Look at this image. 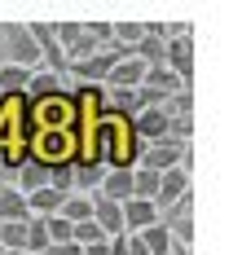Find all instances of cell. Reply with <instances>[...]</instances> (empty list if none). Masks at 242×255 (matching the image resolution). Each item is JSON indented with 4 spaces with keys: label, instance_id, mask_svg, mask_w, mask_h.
Here are the masks:
<instances>
[{
    "label": "cell",
    "instance_id": "cell-1",
    "mask_svg": "<svg viewBox=\"0 0 242 255\" xmlns=\"http://www.w3.org/2000/svg\"><path fill=\"white\" fill-rule=\"evenodd\" d=\"M0 44H4V62H9V66H27V71L40 66V49H35V40H31L27 26H18V22L0 26Z\"/></svg>",
    "mask_w": 242,
    "mask_h": 255
},
{
    "label": "cell",
    "instance_id": "cell-2",
    "mask_svg": "<svg viewBox=\"0 0 242 255\" xmlns=\"http://www.w3.org/2000/svg\"><path fill=\"white\" fill-rule=\"evenodd\" d=\"M181 163H189V145H176V141L145 145V150H141V158H136V167H145V172H154V176L172 172V167H181Z\"/></svg>",
    "mask_w": 242,
    "mask_h": 255
},
{
    "label": "cell",
    "instance_id": "cell-3",
    "mask_svg": "<svg viewBox=\"0 0 242 255\" xmlns=\"http://www.w3.org/2000/svg\"><path fill=\"white\" fill-rule=\"evenodd\" d=\"M163 66L189 88V79H194V35H176V40H167V44H163Z\"/></svg>",
    "mask_w": 242,
    "mask_h": 255
},
{
    "label": "cell",
    "instance_id": "cell-4",
    "mask_svg": "<svg viewBox=\"0 0 242 255\" xmlns=\"http://www.w3.org/2000/svg\"><path fill=\"white\" fill-rule=\"evenodd\" d=\"M119 57H123L119 49H102V53H93V57H84V62H71L66 71H75V75H80V84L106 88V75H110V66H115Z\"/></svg>",
    "mask_w": 242,
    "mask_h": 255
},
{
    "label": "cell",
    "instance_id": "cell-5",
    "mask_svg": "<svg viewBox=\"0 0 242 255\" xmlns=\"http://www.w3.org/2000/svg\"><path fill=\"white\" fill-rule=\"evenodd\" d=\"M185 194H189V163H181V167H172V172H163V176H159L154 207H159V211H167L172 203H181Z\"/></svg>",
    "mask_w": 242,
    "mask_h": 255
},
{
    "label": "cell",
    "instance_id": "cell-6",
    "mask_svg": "<svg viewBox=\"0 0 242 255\" xmlns=\"http://www.w3.org/2000/svg\"><path fill=\"white\" fill-rule=\"evenodd\" d=\"M167 128H172V119L163 115L159 106H154V110H141V115L132 119V132H136L141 145H159V141H167Z\"/></svg>",
    "mask_w": 242,
    "mask_h": 255
},
{
    "label": "cell",
    "instance_id": "cell-7",
    "mask_svg": "<svg viewBox=\"0 0 242 255\" xmlns=\"http://www.w3.org/2000/svg\"><path fill=\"white\" fill-rule=\"evenodd\" d=\"M123 211V233L128 238H136V233H145L150 225H159V207L145 203V198H128V203L119 207Z\"/></svg>",
    "mask_w": 242,
    "mask_h": 255
},
{
    "label": "cell",
    "instance_id": "cell-8",
    "mask_svg": "<svg viewBox=\"0 0 242 255\" xmlns=\"http://www.w3.org/2000/svg\"><path fill=\"white\" fill-rule=\"evenodd\" d=\"M141 79H145V66H141V62H136L132 53H123V57H119V62H115V66H110V75H106V88H141Z\"/></svg>",
    "mask_w": 242,
    "mask_h": 255
},
{
    "label": "cell",
    "instance_id": "cell-9",
    "mask_svg": "<svg viewBox=\"0 0 242 255\" xmlns=\"http://www.w3.org/2000/svg\"><path fill=\"white\" fill-rule=\"evenodd\" d=\"M93 225L106 238H123V211H119V203H106L102 194H93Z\"/></svg>",
    "mask_w": 242,
    "mask_h": 255
},
{
    "label": "cell",
    "instance_id": "cell-10",
    "mask_svg": "<svg viewBox=\"0 0 242 255\" xmlns=\"http://www.w3.org/2000/svg\"><path fill=\"white\" fill-rule=\"evenodd\" d=\"M141 88H150V93H154V97H163V102H167V97H176V93H189V88H185L176 75H172L167 66H145Z\"/></svg>",
    "mask_w": 242,
    "mask_h": 255
},
{
    "label": "cell",
    "instance_id": "cell-11",
    "mask_svg": "<svg viewBox=\"0 0 242 255\" xmlns=\"http://www.w3.org/2000/svg\"><path fill=\"white\" fill-rule=\"evenodd\" d=\"M57 93H66V88H62V75H53V71H31L22 97H27L31 106H40V102H49V97H57Z\"/></svg>",
    "mask_w": 242,
    "mask_h": 255
},
{
    "label": "cell",
    "instance_id": "cell-12",
    "mask_svg": "<svg viewBox=\"0 0 242 255\" xmlns=\"http://www.w3.org/2000/svg\"><path fill=\"white\" fill-rule=\"evenodd\" d=\"M106 203H128L132 198V172H119V167H106V176H102V189H97Z\"/></svg>",
    "mask_w": 242,
    "mask_h": 255
},
{
    "label": "cell",
    "instance_id": "cell-13",
    "mask_svg": "<svg viewBox=\"0 0 242 255\" xmlns=\"http://www.w3.org/2000/svg\"><path fill=\"white\" fill-rule=\"evenodd\" d=\"M27 216V198L13 189V185H0V225H22Z\"/></svg>",
    "mask_w": 242,
    "mask_h": 255
},
{
    "label": "cell",
    "instance_id": "cell-14",
    "mask_svg": "<svg viewBox=\"0 0 242 255\" xmlns=\"http://www.w3.org/2000/svg\"><path fill=\"white\" fill-rule=\"evenodd\" d=\"M57 216H62L71 229H75V225H88V220H93V194H66Z\"/></svg>",
    "mask_w": 242,
    "mask_h": 255
},
{
    "label": "cell",
    "instance_id": "cell-15",
    "mask_svg": "<svg viewBox=\"0 0 242 255\" xmlns=\"http://www.w3.org/2000/svg\"><path fill=\"white\" fill-rule=\"evenodd\" d=\"M136 242H141L150 255H172V233H167L163 220H159V225H150L145 233H136Z\"/></svg>",
    "mask_w": 242,
    "mask_h": 255
},
{
    "label": "cell",
    "instance_id": "cell-16",
    "mask_svg": "<svg viewBox=\"0 0 242 255\" xmlns=\"http://www.w3.org/2000/svg\"><path fill=\"white\" fill-rule=\"evenodd\" d=\"M27 79H31L27 66H9V62H0V93H4V97L27 93Z\"/></svg>",
    "mask_w": 242,
    "mask_h": 255
},
{
    "label": "cell",
    "instance_id": "cell-17",
    "mask_svg": "<svg viewBox=\"0 0 242 255\" xmlns=\"http://www.w3.org/2000/svg\"><path fill=\"white\" fill-rule=\"evenodd\" d=\"M44 185H49V172H44V167H40V163H22V172H18V185H13V189H18V194H22V198H27V194H35V189H44Z\"/></svg>",
    "mask_w": 242,
    "mask_h": 255
},
{
    "label": "cell",
    "instance_id": "cell-18",
    "mask_svg": "<svg viewBox=\"0 0 242 255\" xmlns=\"http://www.w3.org/2000/svg\"><path fill=\"white\" fill-rule=\"evenodd\" d=\"M80 35H84V22H57L53 26V44L66 53V62H71V49L80 44Z\"/></svg>",
    "mask_w": 242,
    "mask_h": 255
},
{
    "label": "cell",
    "instance_id": "cell-19",
    "mask_svg": "<svg viewBox=\"0 0 242 255\" xmlns=\"http://www.w3.org/2000/svg\"><path fill=\"white\" fill-rule=\"evenodd\" d=\"M102 176H106V167H102V163H93V167L75 163V189H80V194H93V189H102Z\"/></svg>",
    "mask_w": 242,
    "mask_h": 255
},
{
    "label": "cell",
    "instance_id": "cell-20",
    "mask_svg": "<svg viewBox=\"0 0 242 255\" xmlns=\"http://www.w3.org/2000/svg\"><path fill=\"white\" fill-rule=\"evenodd\" d=\"M154 194H159V176H154V172H145V167H132V198L154 203Z\"/></svg>",
    "mask_w": 242,
    "mask_h": 255
},
{
    "label": "cell",
    "instance_id": "cell-21",
    "mask_svg": "<svg viewBox=\"0 0 242 255\" xmlns=\"http://www.w3.org/2000/svg\"><path fill=\"white\" fill-rule=\"evenodd\" d=\"M0 247L9 255H22V247H27V220L22 225H0Z\"/></svg>",
    "mask_w": 242,
    "mask_h": 255
},
{
    "label": "cell",
    "instance_id": "cell-22",
    "mask_svg": "<svg viewBox=\"0 0 242 255\" xmlns=\"http://www.w3.org/2000/svg\"><path fill=\"white\" fill-rule=\"evenodd\" d=\"M49 189H57V194H75V163H57V167H49Z\"/></svg>",
    "mask_w": 242,
    "mask_h": 255
},
{
    "label": "cell",
    "instance_id": "cell-23",
    "mask_svg": "<svg viewBox=\"0 0 242 255\" xmlns=\"http://www.w3.org/2000/svg\"><path fill=\"white\" fill-rule=\"evenodd\" d=\"M71 242H75V247H102V242H110V238H106L102 229H97L93 220H88V225H75V233H71Z\"/></svg>",
    "mask_w": 242,
    "mask_h": 255
},
{
    "label": "cell",
    "instance_id": "cell-24",
    "mask_svg": "<svg viewBox=\"0 0 242 255\" xmlns=\"http://www.w3.org/2000/svg\"><path fill=\"white\" fill-rule=\"evenodd\" d=\"M106 255H128V238H110Z\"/></svg>",
    "mask_w": 242,
    "mask_h": 255
},
{
    "label": "cell",
    "instance_id": "cell-25",
    "mask_svg": "<svg viewBox=\"0 0 242 255\" xmlns=\"http://www.w3.org/2000/svg\"><path fill=\"white\" fill-rule=\"evenodd\" d=\"M172 255H194V251H189V247H172Z\"/></svg>",
    "mask_w": 242,
    "mask_h": 255
}]
</instances>
